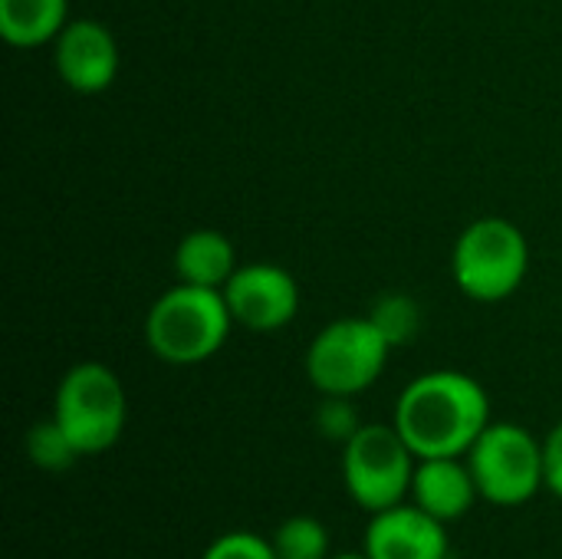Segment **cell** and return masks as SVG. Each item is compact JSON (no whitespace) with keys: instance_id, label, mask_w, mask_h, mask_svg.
I'll use <instances>...</instances> for the list:
<instances>
[{"instance_id":"6da1fadb","label":"cell","mask_w":562,"mask_h":559,"mask_svg":"<svg viewBox=\"0 0 562 559\" xmlns=\"http://www.w3.org/2000/svg\"><path fill=\"white\" fill-rule=\"evenodd\" d=\"M491 425L484 385L464 372L438 369L405 385L395 405V428L422 458H464Z\"/></svg>"},{"instance_id":"7a4b0ae2","label":"cell","mask_w":562,"mask_h":559,"mask_svg":"<svg viewBox=\"0 0 562 559\" xmlns=\"http://www.w3.org/2000/svg\"><path fill=\"white\" fill-rule=\"evenodd\" d=\"M231 326L234 316L221 290L178 283L148 310L145 343L168 366H198L227 343Z\"/></svg>"},{"instance_id":"3957f363","label":"cell","mask_w":562,"mask_h":559,"mask_svg":"<svg viewBox=\"0 0 562 559\" xmlns=\"http://www.w3.org/2000/svg\"><path fill=\"white\" fill-rule=\"evenodd\" d=\"M53 418L63 425L82 458L109 451L128 422V402L119 376L102 362L72 366L56 389Z\"/></svg>"},{"instance_id":"277c9868","label":"cell","mask_w":562,"mask_h":559,"mask_svg":"<svg viewBox=\"0 0 562 559\" xmlns=\"http://www.w3.org/2000/svg\"><path fill=\"white\" fill-rule=\"evenodd\" d=\"M418 455L395 425H362L342 445V481L349 497L372 517L412 497Z\"/></svg>"},{"instance_id":"5b68a950","label":"cell","mask_w":562,"mask_h":559,"mask_svg":"<svg viewBox=\"0 0 562 559\" xmlns=\"http://www.w3.org/2000/svg\"><path fill=\"white\" fill-rule=\"evenodd\" d=\"M530 270V247L504 217L474 221L454 244V280L477 303H501L520 290Z\"/></svg>"},{"instance_id":"8992f818","label":"cell","mask_w":562,"mask_h":559,"mask_svg":"<svg viewBox=\"0 0 562 559\" xmlns=\"http://www.w3.org/2000/svg\"><path fill=\"white\" fill-rule=\"evenodd\" d=\"M464 461L474 474L477 494L497 507H520L547 488L543 441L514 422H491Z\"/></svg>"},{"instance_id":"52a82bcc","label":"cell","mask_w":562,"mask_h":559,"mask_svg":"<svg viewBox=\"0 0 562 559\" xmlns=\"http://www.w3.org/2000/svg\"><path fill=\"white\" fill-rule=\"evenodd\" d=\"M392 343L372 320H336L306 349V379L323 395L352 399L375 385L389 362Z\"/></svg>"},{"instance_id":"ba28073f","label":"cell","mask_w":562,"mask_h":559,"mask_svg":"<svg viewBox=\"0 0 562 559\" xmlns=\"http://www.w3.org/2000/svg\"><path fill=\"white\" fill-rule=\"evenodd\" d=\"M224 300L231 306L234 323L254 333H273L293 323L300 310L296 280L277 264H247L237 267L224 287Z\"/></svg>"},{"instance_id":"9c48e42d","label":"cell","mask_w":562,"mask_h":559,"mask_svg":"<svg viewBox=\"0 0 562 559\" xmlns=\"http://www.w3.org/2000/svg\"><path fill=\"white\" fill-rule=\"evenodd\" d=\"M53 63L59 79L79 92L95 96L115 82L119 72V46L105 23L99 20H72L53 40Z\"/></svg>"},{"instance_id":"30bf717a","label":"cell","mask_w":562,"mask_h":559,"mask_svg":"<svg viewBox=\"0 0 562 559\" xmlns=\"http://www.w3.org/2000/svg\"><path fill=\"white\" fill-rule=\"evenodd\" d=\"M362 554L369 559H448V524L418 504H395L369 517Z\"/></svg>"},{"instance_id":"8fae6325","label":"cell","mask_w":562,"mask_h":559,"mask_svg":"<svg viewBox=\"0 0 562 559\" xmlns=\"http://www.w3.org/2000/svg\"><path fill=\"white\" fill-rule=\"evenodd\" d=\"M477 484L464 458H422L412 481V504L441 524H458L477 501Z\"/></svg>"},{"instance_id":"7c38bea8","label":"cell","mask_w":562,"mask_h":559,"mask_svg":"<svg viewBox=\"0 0 562 559\" xmlns=\"http://www.w3.org/2000/svg\"><path fill=\"white\" fill-rule=\"evenodd\" d=\"M234 270H237L234 244L221 231H191L188 237H181L175 250V273L181 283L217 290L227 287Z\"/></svg>"},{"instance_id":"4fadbf2b","label":"cell","mask_w":562,"mask_h":559,"mask_svg":"<svg viewBox=\"0 0 562 559\" xmlns=\"http://www.w3.org/2000/svg\"><path fill=\"white\" fill-rule=\"evenodd\" d=\"M66 26V0H0V36L33 49L53 43Z\"/></svg>"},{"instance_id":"5bb4252c","label":"cell","mask_w":562,"mask_h":559,"mask_svg":"<svg viewBox=\"0 0 562 559\" xmlns=\"http://www.w3.org/2000/svg\"><path fill=\"white\" fill-rule=\"evenodd\" d=\"M270 544H273L277 559H333L329 557V530L310 514H296L283 521L273 530Z\"/></svg>"},{"instance_id":"9a60e30c","label":"cell","mask_w":562,"mask_h":559,"mask_svg":"<svg viewBox=\"0 0 562 559\" xmlns=\"http://www.w3.org/2000/svg\"><path fill=\"white\" fill-rule=\"evenodd\" d=\"M26 455L40 471H49V474L69 471L82 458L79 448L72 445V438L63 432V425L56 418H46V422H40V425H33L26 432Z\"/></svg>"},{"instance_id":"2e32d148","label":"cell","mask_w":562,"mask_h":559,"mask_svg":"<svg viewBox=\"0 0 562 559\" xmlns=\"http://www.w3.org/2000/svg\"><path fill=\"white\" fill-rule=\"evenodd\" d=\"M369 320H372V323L379 326V333L392 343V349H395V346H405V343L418 333V326H422V313H418L415 300H408V297H402V293H389L385 300H379Z\"/></svg>"},{"instance_id":"e0dca14e","label":"cell","mask_w":562,"mask_h":559,"mask_svg":"<svg viewBox=\"0 0 562 559\" xmlns=\"http://www.w3.org/2000/svg\"><path fill=\"white\" fill-rule=\"evenodd\" d=\"M201 559H277V554L270 540L250 530H234V534L211 540V547L201 554Z\"/></svg>"},{"instance_id":"ac0fdd59","label":"cell","mask_w":562,"mask_h":559,"mask_svg":"<svg viewBox=\"0 0 562 559\" xmlns=\"http://www.w3.org/2000/svg\"><path fill=\"white\" fill-rule=\"evenodd\" d=\"M316 425H319V432H323L326 438L342 441V445L362 428L359 418H356V409H352L349 399H342V395H326V402H323V409H319V415H316Z\"/></svg>"},{"instance_id":"d6986e66","label":"cell","mask_w":562,"mask_h":559,"mask_svg":"<svg viewBox=\"0 0 562 559\" xmlns=\"http://www.w3.org/2000/svg\"><path fill=\"white\" fill-rule=\"evenodd\" d=\"M543 484L562 501V422L543 438Z\"/></svg>"},{"instance_id":"ffe728a7","label":"cell","mask_w":562,"mask_h":559,"mask_svg":"<svg viewBox=\"0 0 562 559\" xmlns=\"http://www.w3.org/2000/svg\"><path fill=\"white\" fill-rule=\"evenodd\" d=\"M333 559H369L366 554H342V557H333Z\"/></svg>"}]
</instances>
